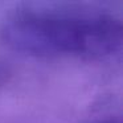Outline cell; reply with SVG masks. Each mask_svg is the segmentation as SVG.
I'll use <instances>...</instances> for the list:
<instances>
[{
	"label": "cell",
	"instance_id": "obj_1",
	"mask_svg": "<svg viewBox=\"0 0 123 123\" xmlns=\"http://www.w3.org/2000/svg\"><path fill=\"white\" fill-rule=\"evenodd\" d=\"M0 44L36 58L103 60L122 49L123 23L102 7L23 3L0 17Z\"/></svg>",
	"mask_w": 123,
	"mask_h": 123
},
{
	"label": "cell",
	"instance_id": "obj_2",
	"mask_svg": "<svg viewBox=\"0 0 123 123\" xmlns=\"http://www.w3.org/2000/svg\"><path fill=\"white\" fill-rule=\"evenodd\" d=\"M8 77H9L8 69H7L6 66H3V65H0V87L8 81Z\"/></svg>",
	"mask_w": 123,
	"mask_h": 123
},
{
	"label": "cell",
	"instance_id": "obj_3",
	"mask_svg": "<svg viewBox=\"0 0 123 123\" xmlns=\"http://www.w3.org/2000/svg\"><path fill=\"white\" fill-rule=\"evenodd\" d=\"M86 123H122L119 118H105V119H97L93 122H86Z\"/></svg>",
	"mask_w": 123,
	"mask_h": 123
}]
</instances>
